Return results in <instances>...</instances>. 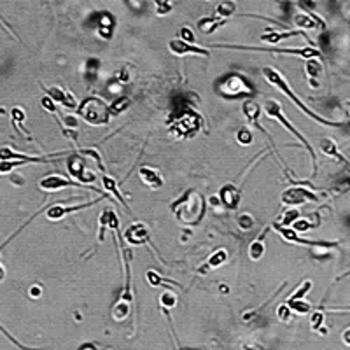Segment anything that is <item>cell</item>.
I'll return each mask as SVG.
<instances>
[{"label": "cell", "mask_w": 350, "mask_h": 350, "mask_svg": "<svg viewBox=\"0 0 350 350\" xmlns=\"http://www.w3.org/2000/svg\"><path fill=\"white\" fill-rule=\"evenodd\" d=\"M312 289V282H310V280H305V282L303 284H301V286L300 287H298V289L296 291H294V293L293 294H291V296L289 298H287V301H296V300H303V298H305V294H307L308 293V291H310Z\"/></svg>", "instance_id": "obj_26"}, {"label": "cell", "mask_w": 350, "mask_h": 350, "mask_svg": "<svg viewBox=\"0 0 350 350\" xmlns=\"http://www.w3.org/2000/svg\"><path fill=\"white\" fill-rule=\"evenodd\" d=\"M233 12H235V4H233V2H221V4L215 7V14H217L219 19L228 18Z\"/></svg>", "instance_id": "obj_24"}, {"label": "cell", "mask_w": 350, "mask_h": 350, "mask_svg": "<svg viewBox=\"0 0 350 350\" xmlns=\"http://www.w3.org/2000/svg\"><path fill=\"white\" fill-rule=\"evenodd\" d=\"M139 177L142 179V182L146 184V186L151 187V189H158V187L163 186V179H161V175L151 167H142V168H140Z\"/></svg>", "instance_id": "obj_16"}, {"label": "cell", "mask_w": 350, "mask_h": 350, "mask_svg": "<svg viewBox=\"0 0 350 350\" xmlns=\"http://www.w3.org/2000/svg\"><path fill=\"white\" fill-rule=\"evenodd\" d=\"M100 222H102V229H100V233L104 231V228L107 226V228H111V229H118V226H119V219H118V215H116V212L112 210V208H105L104 212H102V215H100ZM100 236V235H98Z\"/></svg>", "instance_id": "obj_18"}, {"label": "cell", "mask_w": 350, "mask_h": 350, "mask_svg": "<svg viewBox=\"0 0 350 350\" xmlns=\"http://www.w3.org/2000/svg\"><path fill=\"white\" fill-rule=\"evenodd\" d=\"M263 75H265V79L270 82V84L275 86L277 90L282 91V93L286 95V97H289V100L294 102V105H296V107L300 109V111H303L305 114L308 116V118L315 119L317 123H321V125H326V126H340V125H343L342 121H329V119H324L322 116H319V114H315L314 111H310V109H308L307 105H305L303 102H301L300 98H298L296 95L293 93V90H291V86L287 84V81L284 79V75L280 74V72H277L275 68L265 67V68H263Z\"/></svg>", "instance_id": "obj_2"}, {"label": "cell", "mask_w": 350, "mask_h": 350, "mask_svg": "<svg viewBox=\"0 0 350 350\" xmlns=\"http://www.w3.org/2000/svg\"><path fill=\"white\" fill-rule=\"evenodd\" d=\"M11 116H12V123H14V126L16 128H19L23 132V128H21V123L25 121V112L21 111V109H12V112H11ZM25 133V132H23Z\"/></svg>", "instance_id": "obj_35"}, {"label": "cell", "mask_w": 350, "mask_h": 350, "mask_svg": "<svg viewBox=\"0 0 350 350\" xmlns=\"http://www.w3.org/2000/svg\"><path fill=\"white\" fill-rule=\"evenodd\" d=\"M63 105H65V107H67V109H75V107H77V102H75L74 95H72L70 91H67V95H65Z\"/></svg>", "instance_id": "obj_43"}, {"label": "cell", "mask_w": 350, "mask_h": 350, "mask_svg": "<svg viewBox=\"0 0 350 350\" xmlns=\"http://www.w3.org/2000/svg\"><path fill=\"white\" fill-rule=\"evenodd\" d=\"M30 294H32V296H40V287L39 286H33L32 291H30Z\"/></svg>", "instance_id": "obj_47"}, {"label": "cell", "mask_w": 350, "mask_h": 350, "mask_svg": "<svg viewBox=\"0 0 350 350\" xmlns=\"http://www.w3.org/2000/svg\"><path fill=\"white\" fill-rule=\"evenodd\" d=\"M4 279H5V270L2 268V266H0V282H2Z\"/></svg>", "instance_id": "obj_48"}, {"label": "cell", "mask_w": 350, "mask_h": 350, "mask_svg": "<svg viewBox=\"0 0 350 350\" xmlns=\"http://www.w3.org/2000/svg\"><path fill=\"white\" fill-rule=\"evenodd\" d=\"M238 224H240V228L242 229H250L252 228V224H254V221H252V217L250 215H240L238 217Z\"/></svg>", "instance_id": "obj_42"}, {"label": "cell", "mask_w": 350, "mask_h": 350, "mask_svg": "<svg viewBox=\"0 0 350 350\" xmlns=\"http://www.w3.org/2000/svg\"><path fill=\"white\" fill-rule=\"evenodd\" d=\"M307 74H308V77H317L319 74H321V63L319 61H315V60H308L307 61Z\"/></svg>", "instance_id": "obj_34"}, {"label": "cell", "mask_w": 350, "mask_h": 350, "mask_svg": "<svg viewBox=\"0 0 350 350\" xmlns=\"http://www.w3.org/2000/svg\"><path fill=\"white\" fill-rule=\"evenodd\" d=\"M217 93L222 95L224 98H245L252 97L254 90L252 86L245 81V77L238 74L226 75L217 86Z\"/></svg>", "instance_id": "obj_3"}, {"label": "cell", "mask_w": 350, "mask_h": 350, "mask_svg": "<svg viewBox=\"0 0 350 350\" xmlns=\"http://www.w3.org/2000/svg\"><path fill=\"white\" fill-rule=\"evenodd\" d=\"M63 156V153L51 154V156H26V154L14 153L11 147H2L0 149V160L2 161H23V163H46L49 160H56V158Z\"/></svg>", "instance_id": "obj_6"}, {"label": "cell", "mask_w": 350, "mask_h": 350, "mask_svg": "<svg viewBox=\"0 0 350 350\" xmlns=\"http://www.w3.org/2000/svg\"><path fill=\"white\" fill-rule=\"evenodd\" d=\"M174 214L186 224H196L201 221V217L205 215L207 210V203H205V198L201 196L198 191L191 189L180 198L179 201H175V205L172 207Z\"/></svg>", "instance_id": "obj_1"}, {"label": "cell", "mask_w": 350, "mask_h": 350, "mask_svg": "<svg viewBox=\"0 0 350 350\" xmlns=\"http://www.w3.org/2000/svg\"><path fill=\"white\" fill-rule=\"evenodd\" d=\"M65 95H67V90H61V88H56V86H53V88L47 90V97H49L53 102H60V104H63Z\"/></svg>", "instance_id": "obj_31"}, {"label": "cell", "mask_w": 350, "mask_h": 350, "mask_svg": "<svg viewBox=\"0 0 350 350\" xmlns=\"http://www.w3.org/2000/svg\"><path fill=\"white\" fill-rule=\"evenodd\" d=\"M67 165H68V172H70V175L74 177V179H77V184H88V182H93L95 180V174L86 172L84 161H82L79 156H72Z\"/></svg>", "instance_id": "obj_10"}, {"label": "cell", "mask_w": 350, "mask_h": 350, "mask_svg": "<svg viewBox=\"0 0 350 350\" xmlns=\"http://www.w3.org/2000/svg\"><path fill=\"white\" fill-rule=\"evenodd\" d=\"M128 105H130L128 98H121V100H118V102H114L112 105H109V114H111V116H118L119 112L126 111V109H128Z\"/></svg>", "instance_id": "obj_30"}, {"label": "cell", "mask_w": 350, "mask_h": 350, "mask_svg": "<svg viewBox=\"0 0 350 350\" xmlns=\"http://www.w3.org/2000/svg\"><path fill=\"white\" fill-rule=\"evenodd\" d=\"M277 315H279V319L282 322H287L291 317V308L287 307V305H280V307L277 308Z\"/></svg>", "instance_id": "obj_40"}, {"label": "cell", "mask_w": 350, "mask_h": 350, "mask_svg": "<svg viewBox=\"0 0 350 350\" xmlns=\"http://www.w3.org/2000/svg\"><path fill=\"white\" fill-rule=\"evenodd\" d=\"M296 25L305 26V28H314L317 23H315L312 18H308V16H296Z\"/></svg>", "instance_id": "obj_39"}, {"label": "cell", "mask_w": 350, "mask_h": 350, "mask_svg": "<svg viewBox=\"0 0 350 350\" xmlns=\"http://www.w3.org/2000/svg\"><path fill=\"white\" fill-rule=\"evenodd\" d=\"M130 312H132V305L123 303V301H118L116 307H114V310H112V315H114L116 321H125V319L128 317Z\"/></svg>", "instance_id": "obj_22"}, {"label": "cell", "mask_w": 350, "mask_h": 350, "mask_svg": "<svg viewBox=\"0 0 350 350\" xmlns=\"http://www.w3.org/2000/svg\"><path fill=\"white\" fill-rule=\"evenodd\" d=\"M235 49H249V51H270V53H280V54H296V56H303L307 60H312V58H319L321 53H319L315 47H284V49H270V47H238L235 46Z\"/></svg>", "instance_id": "obj_9"}, {"label": "cell", "mask_w": 350, "mask_h": 350, "mask_svg": "<svg viewBox=\"0 0 350 350\" xmlns=\"http://www.w3.org/2000/svg\"><path fill=\"white\" fill-rule=\"evenodd\" d=\"M158 5V14H167V12L172 11V4L170 2H156Z\"/></svg>", "instance_id": "obj_44"}, {"label": "cell", "mask_w": 350, "mask_h": 350, "mask_svg": "<svg viewBox=\"0 0 350 350\" xmlns=\"http://www.w3.org/2000/svg\"><path fill=\"white\" fill-rule=\"evenodd\" d=\"M149 228L144 222H135L125 231V240L130 245H142V243L149 242Z\"/></svg>", "instance_id": "obj_11"}, {"label": "cell", "mask_w": 350, "mask_h": 350, "mask_svg": "<svg viewBox=\"0 0 350 350\" xmlns=\"http://www.w3.org/2000/svg\"><path fill=\"white\" fill-rule=\"evenodd\" d=\"M70 186L81 187V184L72 182V180L65 179V177H61V175H58V174L47 175V177H44L39 182V187L42 191H60V189H63V187H70Z\"/></svg>", "instance_id": "obj_12"}, {"label": "cell", "mask_w": 350, "mask_h": 350, "mask_svg": "<svg viewBox=\"0 0 350 350\" xmlns=\"http://www.w3.org/2000/svg\"><path fill=\"white\" fill-rule=\"evenodd\" d=\"M321 149H322V153L328 154V156L336 158V160H340V161H347L345 158H343L342 154H340L338 147H336V144L333 142L331 139H322V140H321Z\"/></svg>", "instance_id": "obj_20"}, {"label": "cell", "mask_w": 350, "mask_h": 350, "mask_svg": "<svg viewBox=\"0 0 350 350\" xmlns=\"http://www.w3.org/2000/svg\"><path fill=\"white\" fill-rule=\"evenodd\" d=\"M147 280H149V284L153 287H158V286H161V284H163V279H161L160 275H158L156 272H147Z\"/></svg>", "instance_id": "obj_41"}, {"label": "cell", "mask_w": 350, "mask_h": 350, "mask_svg": "<svg viewBox=\"0 0 350 350\" xmlns=\"http://www.w3.org/2000/svg\"><path fill=\"white\" fill-rule=\"evenodd\" d=\"M77 112L86 123H90L93 126L105 125L109 121V118H111L109 105L104 100H100V98H88V100H84Z\"/></svg>", "instance_id": "obj_4"}, {"label": "cell", "mask_w": 350, "mask_h": 350, "mask_svg": "<svg viewBox=\"0 0 350 350\" xmlns=\"http://www.w3.org/2000/svg\"><path fill=\"white\" fill-rule=\"evenodd\" d=\"M265 111H266V114H268L270 118H273V119H275V121H279L280 125L284 126V128H286V130H289V132L293 133V135L296 137V139L300 140L301 144H303V146H305V149H307L308 153H310V156H312V161H314V163H315V160H317V158H315V153H314V149H312L310 142H308V140L305 139V137L301 135V133L298 132V130L294 128V126L291 125V123L287 121L286 118H284V114H282V107H280V104H279V102H275V100H268V102H266V104H265Z\"/></svg>", "instance_id": "obj_5"}, {"label": "cell", "mask_w": 350, "mask_h": 350, "mask_svg": "<svg viewBox=\"0 0 350 350\" xmlns=\"http://www.w3.org/2000/svg\"><path fill=\"white\" fill-rule=\"evenodd\" d=\"M228 259V252H226L224 249H219V250H215L214 254H212L210 257H208V261H207V265L203 266V268L200 270V272H207L208 268H217V266H221L224 261Z\"/></svg>", "instance_id": "obj_19"}, {"label": "cell", "mask_w": 350, "mask_h": 350, "mask_svg": "<svg viewBox=\"0 0 350 350\" xmlns=\"http://www.w3.org/2000/svg\"><path fill=\"white\" fill-rule=\"evenodd\" d=\"M287 307L291 308V312H296V314L303 315V314H308V312L312 310L310 303L305 300H296V301H287Z\"/></svg>", "instance_id": "obj_23"}, {"label": "cell", "mask_w": 350, "mask_h": 350, "mask_svg": "<svg viewBox=\"0 0 350 350\" xmlns=\"http://www.w3.org/2000/svg\"><path fill=\"white\" fill-rule=\"evenodd\" d=\"M322 322H324V314L322 312H314L312 314V317H310V326H312V329H321V326H322Z\"/></svg>", "instance_id": "obj_37"}, {"label": "cell", "mask_w": 350, "mask_h": 350, "mask_svg": "<svg viewBox=\"0 0 350 350\" xmlns=\"http://www.w3.org/2000/svg\"><path fill=\"white\" fill-rule=\"evenodd\" d=\"M98 201H100V198H97V200H93V201H88V203H84V205H74V207H63V205H60V203L53 205V207H49V210H47V219L58 221V219L65 217V215L72 214V212H77V210H81V208H86V207H90V205L98 203Z\"/></svg>", "instance_id": "obj_14"}, {"label": "cell", "mask_w": 350, "mask_h": 350, "mask_svg": "<svg viewBox=\"0 0 350 350\" xmlns=\"http://www.w3.org/2000/svg\"><path fill=\"white\" fill-rule=\"evenodd\" d=\"M160 303H161V307H165V308H174L175 305H177V296H175L172 291L167 289L160 296Z\"/></svg>", "instance_id": "obj_29"}, {"label": "cell", "mask_w": 350, "mask_h": 350, "mask_svg": "<svg viewBox=\"0 0 350 350\" xmlns=\"http://www.w3.org/2000/svg\"><path fill=\"white\" fill-rule=\"evenodd\" d=\"M102 182H104V187H105V189H107L109 193H112V194H114V196L118 198V200L121 201V203H123V205H125V207H126V203H125V198L121 196V193H119V191H118V186H116V180H114V179H111V177H107V175H105L104 179H102Z\"/></svg>", "instance_id": "obj_25"}, {"label": "cell", "mask_w": 350, "mask_h": 350, "mask_svg": "<svg viewBox=\"0 0 350 350\" xmlns=\"http://www.w3.org/2000/svg\"><path fill=\"white\" fill-rule=\"evenodd\" d=\"M342 338H343V343H345V345H349V347H350V329H347V331L343 333V336H342Z\"/></svg>", "instance_id": "obj_46"}, {"label": "cell", "mask_w": 350, "mask_h": 350, "mask_svg": "<svg viewBox=\"0 0 350 350\" xmlns=\"http://www.w3.org/2000/svg\"><path fill=\"white\" fill-rule=\"evenodd\" d=\"M168 49H170L174 54H177V56H186V54H198V56H208V54H210L207 49H203V47L191 46V44L182 42L180 39L170 40V42H168Z\"/></svg>", "instance_id": "obj_13"}, {"label": "cell", "mask_w": 350, "mask_h": 350, "mask_svg": "<svg viewBox=\"0 0 350 350\" xmlns=\"http://www.w3.org/2000/svg\"><path fill=\"white\" fill-rule=\"evenodd\" d=\"M242 109H243V114H245L247 119H249V123H252V125H256L259 130H263V128H261L259 123H257V119H259V114H261L259 105H257L256 102H245Z\"/></svg>", "instance_id": "obj_17"}, {"label": "cell", "mask_w": 350, "mask_h": 350, "mask_svg": "<svg viewBox=\"0 0 350 350\" xmlns=\"http://www.w3.org/2000/svg\"><path fill=\"white\" fill-rule=\"evenodd\" d=\"M40 104H42V107L46 109V111L53 112V114H54V112H56V107H54V102L51 100L49 97H44V98H42V102H40Z\"/></svg>", "instance_id": "obj_45"}, {"label": "cell", "mask_w": 350, "mask_h": 350, "mask_svg": "<svg viewBox=\"0 0 350 350\" xmlns=\"http://www.w3.org/2000/svg\"><path fill=\"white\" fill-rule=\"evenodd\" d=\"M263 254H265V243H263V240L261 238L254 240L249 245V257L252 261H257V259H261Z\"/></svg>", "instance_id": "obj_21"}, {"label": "cell", "mask_w": 350, "mask_h": 350, "mask_svg": "<svg viewBox=\"0 0 350 350\" xmlns=\"http://www.w3.org/2000/svg\"><path fill=\"white\" fill-rule=\"evenodd\" d=\"M236 140H238L242 146H247V144L252 142V133H250L249 128H240L238 133H236Z\"/></svg>", "instance_id": "obj_32"}, {"label": "cell", "mask_w": 350, "mask_h": 350, "mask_svg": "<svg viewBox=\"0 0 350 350\" xmlns=\"http://www.w3.org/2000/svg\"><path fill=\"white\" fill-rule=\"evenodd\" d=\"M180 40L182 42H186V44H191L193 46V42H194V35H193V32H191L187 26H184V28H180Z\"/></svg>", "instance_id": "obj_38"}, {"label": "cell", "mask_w": 350, "mask_h": 350, "mask_svg": "<svg viewBox=\"0 0 350 350\" xmlns=\"http://www.w3.org/2000/svg\"><path fill=\"white\" fill-rule=\"evenodd\" d=\"M174 126L177 133H180V135H184V137H189V135H194V133L200 130L201 121L198 116H194L191 111H187L186 114L180 116V118L174 123Z\"/></svg>", "instance_id": "obj_8"}, {"label": "cell", "mask_w": 350, "mask_h": 350, "mask_svg": "<svg viewBox=\"0 0 350 350\" xmlns=\"http://www.w3.org/2000/svg\"><path fill=\"white\" fill-rule=\"evenodd\" d=\"M305 201H319V196L307 187H289L282 193V203L301 205Z\"/></svg>", "instance_id": "obj_7"}, {"label": "cell", "mask_w": 350, "mask_h": 350, "mask_svg": "<svg viewBox=\"0 0 350 350\" xmlns=\"http://www.w3.org/2000/svg\"><path fill=\"white\" fill-rule=\"evenodd\" d=\"M294 35H301L300 32H284V33H270V35H263V40L270 44H275L279 40H284V39H289V37H294Z\"/></svg>", "instance_id": "obj_28"}, {"label": "cell", "mask_w": 350, "mask_h": 350, "mask_svg": "<svg viewBox=\"0 0 350 350\" xmlns=\"http://www.w3.org/2000/svg\"><path fill=\"white\" fill-rule=\"evenodd\" d=\"M298 219H300V212H298V210L286 212V215H284V219H282V228H287L289 224H294Z\"/></svg>", "instance_id": "obj_36"}, {"label": "cell", "mask_w": 350, "mask_h": 350, "mask_svg": "<svg viewBox=\"0 0 350 350\" xmlns=\"http://www.w3.org/2000/svg\"><path fill=\"white\" fill-rule=\"evenodd\" d=\"M219 200L226 205L228 208L235 210L240 203V189L233 184H226L219 189Z\"/></svg>", "instance_id": "obj_15"}, {"label": "cell", "mask_w": 350, "mask_h": 350, "mask_svg": "<svg viewBox=\"0 0 350 350\" xmlns=\"http://www.w3.org/2000/svg\"><path fill=\"white\" fill-rule=\"evenodd\" d=\"M21 165H25L23 161H2L0 160V174H9V172H12L16 167H21Z\"/></svg>", "instance_id": "obj_33"}, {"label": "cell", "mask_w": 350, "mask_h": 350, "mask_svg": "<svg viewBox=\"0 0 350 350\" xmlns=\"http://www.w3.org/2000/svg\"><path fill=\"white\" fill-rule=\"evenodd\" d=\"M222 19H219V18H214V19H201L200 21V30L203 33H212L215 28H217L219 25H222Z\"/></svg>", "instance_id": "obj_27"}]
</instances>
